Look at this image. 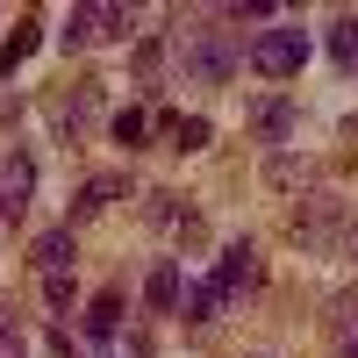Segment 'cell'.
Wrapping results in <instances>:
<instances>
[{"label":"cell","instance_id":"cell-1","mask_svg":"<svg viewBox=\"0 0 358 358\" xmlns=\"http://www.w3.org/2000/svg\"><path fill=\"white\" fill-rule=\"evenodd\" d=\"M179 57H187V79L229 86L244 65V43H236V29H194V36H179Z\"/></svg>","mask_w":358,"mask_h":358},{"label":"cell","instance_id":"cell-2","mask_svg":"<svg viewBox=\"0 0 358 358\" xmlns=\"http://www.w3.org/2000/svg\"><path fill=\"white\" fill-rule=\"evenodd\" d=\"M136 15L129 8H72L65 29H57V43L65 50H94V43H115V36H129Z\"/></svg>","mask_w":358,"mask_h":358},{"label":"cell","instance_id":"cell-3","mask_svg":"<svg viewBox=\"0 0 358 358\" xmlns=\"http://www.w3.org/2000/svg\"><path fill=\"white\" fill-rule=\"evenodd\" d=\"M301 65H308V36H301V29H258V36H251V72L294 79Z\"/></svg>","mask_w":358,"mask_h":358},{"label":"cell","instance_id":"cell-4","mask_svg":"<svg viewBox=\"0 0 358 358\" xmlns=\"http://www.w3.org/2000/svg\"><path fill=\"white\" fill-rule=\"evenodd\" d=\"M258 273H265V265H258V244H251V236H236V244L215 258V273H208V280L222 287V301H236L244 287H258Z\"/></svg>","mask_w":358,"mask_h":358},{"label":"cell","instance_id":"cell-5","mask_svg":"<svg viewBox=\"0 0 358 358\" xmlns=\"http://www.w3.org/2000/svg\"><path fill=\"white\" fill-rule=\"evenodd\" d=\"M143 301H151L158 315H179V301H187V273H179V258H158V265H151Z\"/></svg>","mask_w":358,"mask_h":358},{"label":"cell","instance_id":"cell-6","mask_svg":"<svg viewBox=\"0 0 358 358\" xmlns=\"http://www.w3.org/2000/svg\"><path fill=\"white\" fill-rule=\"evenodd\" d=\"M29 194H36V165L15 151L8 165H0V208H8V215H22V208H29Z\"/></svg>","mask_w":358,"mask_h":358},{"label":"cell","instance_id":"cell-7","mask_svg":"<svg viewBox=\"0 0 358 358\" xmlns=\"http://www.w3.org/2000/svg\"><path fill=\"white\" fill-rule=\"evenodd\" d=\"M36 29H43L36 15H22V22H15V36H8V43H0V79H15V72L29 65V57H36V43H43V36H36Z\"/></svg>","mask_w":358,"mask_h":358},{"label":"cell","instance_id":"cell-8","mask_svg":"<svg viewBox=\"0 0 358 358\" xmlns=\"http://www.w3.org/2000/svg\"><path fill=\"white\" fill-rule=\"evenodd\" d=\"M115 330H122V294H94V301H86V337H94V344H108Z\"/></svg>","mask_w":358,"mask_h":358},{"label":"cell","instance_id":"cell-9","mask_svg":"<svg viewBox=\"0 0 358 358\" xmlns=\"http://www.w3.org/2000/svg\"><path fill=\"white\" fill-rule=\"evenodd\" d=\"M222 308H229V301H222V287H215V280H194V287H187V301H179V315H187V322H215Z\"/></svg>","mask_w":358,"mask_h":358},{"label":"cell","instance_id":"cell-10","mask_svg":"<svg viewBox=\"0 0 358 358\" xmlns=\"http://www.w3.org/2000/svg\"><path fill=\"white\" fill-rule=\"evenodd\" d=\"M36 265H43V280L72 265V222H65V229H43V236H36Z\"/></svg>","mask_w":358,"mask_h":358},{"label":"cell","instance_id":"cell-11","mask_svg":"<svg viewBox=\"0 0 358 358\" xmlns=\"http://www.w3.org/2000/svg\"><path fill=\"white\" fill-rule=\"evenodd\" d=\"M330 57H337L344 72H358V15H337L330 22Z\"/></svg>","mask_w":358,"mask_h":358},{"label":"cell","instance_id":"cell-12","mask_svg":"<svg viewBox=\"0 0 358 358\" xmlns=\"http://www.w3.org/2000/svg\"><path fill=\"white\" fill-rule=\"evenodd\" d=\"M251 122H258V136H273V143H280V136L294 129V101H258Z\"/></svg>","mask_w":358,"mask_h":358},{"label":"cell","instance_id":"cell-13","mask_svg":"<svg viewBox=\"0 0 358 358\" xmlns=\"http://www.w3.org/2000/svg\"><path fill=\"white\" fill-rule=\"evenodd\" d=\"M115 194H122V179H86V194L72 201V215H101V208H108Z\"/></svg>","mask_w":358,"mask_h":358},{"label":"cell","instance_id":"cell-14","mask_svg":"<svg viewBox=\"0 0 358 358\" xmlns=\"http://www.w3.org/2000/svg\"><path fill=\"white\" fill-rule=\"evenodd\" d=\"M179 151H208V136H215V122H208V115H179Z\"/></svg>","mask_w":358,"mask_h":358},{"label":"cell","instance_id":"cell-15","mask_svg":"<svg viewBox=\"0 0 358 358\" xmlns=\"http://www.w3.org/2000/svg\"><path fill=\"white\" fill-rule=\"evenodd\" d=\"M115 143H129V151L143 143V108H122V115H115Z\"/></svg>","mask_w":358,"mask_h":358},{"label":"cell","instance_id":"cell-16","mask_svg":"<svg viewBox=\"0 0 358 358\" xmlns=\"http://www.w3.org/2000/svg\"><path fill=\"white\" fill-rule=\"evenodd\" d=\"M0 358H29V337L15 330V315L0 308Z\"/></svg>","mask_w":358,"mask_h":358},{"label":"cell","instance_id":"cell-17","mask_svg":"<svg viewBox=\"0 0 358 358\" xmlns=\"http://www.w3.org/2000/svg\"><path fill=\"white\" fill-rule=\"evenodd\" d=\"M43 294H50V308H57V315H72V280H65V273H50Z\"/></svg>","mask_w":358,"mask_h":358},{"label":"cell","instance_id":"cell-18","mask_svg":"<svg viewBox=\"0 0 358 358\" xmlns=\"http://www.w3.org/2000/svg\"><path fill=\"white\" fill-rule=\"evenodd\" d=\"M158 65H165V43H143V50H136V72L158 79Z\"/></svg>","mask_w":358,"mask_h":358},{"label":"cell","instance_id":"cell-19","mask_svg":"<svg viewBox=\"0 0 358 358\" xmlns=\"http://www.w3.org/2000/svg\"><path fill=\"white\" fill-rule=\"evenodd\" d=\"M344 358H358V330H351V344H344Z\"/></svg>","mask_w":358,"mask_h":358},{"label":"cell","instance_id":"cell-20","mask_svg":"<svg viewBox=\"0 0 358 358\" xmlns=\"http://www.w3.org/2000/svg\"><path fill=\"white\" fill-rule=\"evenodd\" d=\"M0 222H8V208H0Z\"/></svg>","mask_w":358,"mask_h":358},{"label":"cell","instance_id":"cell-21","mask_svg":"<svg viewBox=\"0 0 358 358\" xmlns=\"http://www.w3.org/2000/svg\"><path fill=\"white\" fill-rule=\"evenodd\" d=\"M258 358H273V351H258Z\"/></svg>","mask_w":358,"mask_h":358}]
</instances>
